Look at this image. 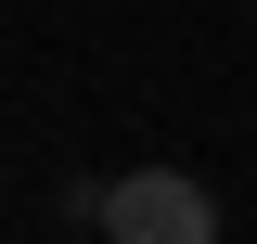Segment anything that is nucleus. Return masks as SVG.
I'll return each mask as SVG.
<instances>
[{
  "mask_svg": "<svg viewBox=\"0 0 257 244\" xmlns=\"http://www.w3.org/2000/svg\"><path fill=\"white\" fill-rule=\"evenodd\" d=\"M90 218L116 244H219V193L193 180V167H128V180L90 193Z\"/></svg>",
  "mask_w": 257,
  "mask_h": 244,
  "instance_id": "nucleus-1",
  "label": "nucleus"
}]
</instances>
